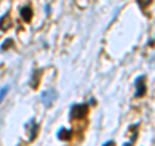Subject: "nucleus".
<instances>
[{
	"mask_svg": "<svg viewBox=\"0 0 155 146\" xmlns=\"http://www.w3.org/2000/svg\"><path fill=\"white\" fill-rule=\"evenodd\" d=\"M88 114V105L87 104H75L71 106L70 115L72 119H81Z\"/></svg>",
	"mask_w": 155,
	"mask_h": 146,
	"instance_id": "1",
	"label": "nucleus"
},
{
	"mask_svg": "<svg viewBox=\"0 0 155 146\" xmlns=\"http://www.w3.org/2000/svg\"><path fill=\"white\" fill-rule=\"evenodd\" d=\"M146 83H145V76H140L136 79V93H134V97H142L146 93Z\"/></svg>",
	"mask_w": 155,
	"mask_h": 146,
	"instance_id": "2",
	"label": "nucleus"
},
{
	"mask_svg": "<svg viewBox=\"0 0 155 146\" xmlns=\"http://www.w3.org/2000/svg\"><path fill=\"white\" fill-rule=\"evenodd\" d=\"M56 98V93H54V91H48V92H43L41 93V101L45 104V106H49L53 100Z\"/></svg>",
	"mask_w": 155,
	"mask_h": 146,
	"instance_id": "3",
	"label": "nucleus"
},
{
	"mask_svg": "<svg viewBox=\"0 0 155 146\" xmlns=\"http://www.w3.org/2000/svg\"><path fill=\"white\" fill-rule=\"evenodd\" d=\"M19 13H21V17L25 22H30L32 19V9L30 7H22Z\"/></svg>",
	"mask_w": 155,
	"mask_h": 146,
	"instance_id": "4",
	"label": "nucleus"
},
{
	"mask_svg": "<svg viewBox=\"0 0 155 146\" xmlns=\"http://www.w3.org/2000/svg\"><path fill=\"white\" fill-rule=\"evenodd\" d=\"M57 137L61 141H69L72 137V131L71 129H66V128H61L57 133Z\"/></svg>",
	"mask_w": 155,
	"mask_h": 146,
	"instance_id": "5",
	"label": "nucleus"
},
{
	"mask_svg": "<svg viewBox=\"0 0 155 146\" xmlns=\"http://www.w3.org/2000/svg\"><path fill=\"white\" fill-rule=\"evenodd\" d=\"M12 27V19L9 17V14H5L0 18V30H8V28Z\"/></svg>",
	"mask_w": 155,
	"mask_h": 146,
	"instance_id": "6",
	"label": "nucleus"
},
{
	"mask_svg": "<svg viewBox=\"0 0 155 146\" xmlns=\"http://www.w3.org/2000/svg\"><path fill=\"white\" fill-rule=\"evenodd\" d=\"M28 127H31L30 128V140H35L36 137V133H38V124H34V120H31V123L30 124H27Z\"/></svg>",
	"mask_w": 155,
	"mask_h": 146,
	"instance_id": "7",
	"label": "nucleus"
},
{
	"mask_svg": "<svg viewBox=\"0 0 155 146\" xmlns=\"http://www.w3.org/2000/svg\"><path fill=\"white\" fill-rule=\"evenodd\" d=\"M40 75H41V72H40V71L38 72V76H36V71H34L32 78H31V87H32V88H38L39 80H40Z\"/></svg>",
	"mask_w": 155,
	"mask_h": 146,
	"instance_id": "8",
	"label": "nucleus"
},
{
	"mask_svg": "<svg viewBox=\"0 0 155 146\" xmlns=\"http://www.w3.org/2000/svg\"><path fill=\"white\" fill-rule=\"evenodd\" d=\"M12 45H13V40H12V39H8V40H5V41H4L3 44H2L0 49H2V51H7L8 48H11Z\"/></svg>",
	"mask_w": 155,
	"mask_h": 146,
	"instance_id": "9",
	"label": "nucleus"
},
{
	"mask_svg": "<svg viewBox=\"0 0 155 146\" xmlns=\"http://www.w3.org/2000/svg\"><path fill=\"white\" fill-rule=\"evenodd\" d=\"M9 91V87L7 85V87H3L2 89H0V102L3 101V98L5 97V95H7V92Z\"/></svg>",
	"mask_w": 155,
	"mask_h": 146,
	"instance_id": "10",
	"label": "nucleus"
},
{
	"mask_svg": "<svg viewBox=\"0 0 155 146\" xmlns=\"http://www.w3.org/2000/svg\"><path fill=\"white\" fill-rule=\"evenodd\" d=\"M138 4H140V7L141 8H146L150 3H151V0H137Z\"/></svg>",
	"mask_w": 155,
	"mask_h": 146,
	"instance_id": "11",
	"label": "nucleus"
},
{
	"mask_svg": "<svg viewBox=\"0 0 155 146\" xmlns=\"http://www.w3.org/2000/svg\"><path fill=\"white\" fill-rule=\"evenodd\" d=\"M102 146H115V142L114 141H107V142H105Z\"/></svg>",
	"mask_w": 155,
	"mask_h": 146,
	"instance_id": "12",
	"label": "nucleus"
},
{
	"mask_svg": "<svg viewBox=\"0 0 155 146\" xmlns=\"http://www.w3.org/2000/svg\"><path fill=\"white\" fill-rule=\"evenodd\" d=\"M123 146H132V142H125Z\"/></svg>",
	"mask_w": 155,
	"mask_h": 146,
	"instance_id": "13",
	"label": "nucleus"
}]
</instances>
